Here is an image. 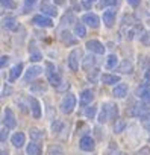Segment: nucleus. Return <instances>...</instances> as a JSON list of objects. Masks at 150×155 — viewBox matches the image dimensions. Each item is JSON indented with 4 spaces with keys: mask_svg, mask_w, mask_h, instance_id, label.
Segmentation results:
<instances>
[{
    "mask_svg": "<svg viewBox=\"0 0 150 155\" xmlns=\"http://www.w3.org/2000/svg\"><path fill=\"white\" fill-rule=\"evenodd\" d=\"M40 9H41L43 15H47V17H56V15H58L56 6L52 5V3H49V2H43L41 6H40Z\"/></svg>",
    "mask_w": 150,
    "mask_h": 155,
    "instance_id": "9",
    "label": "nucleus"
},
{
    "mask_svg": "<svg viewBox=\"0 0 150 155\" xmlns=\"http://www.w3.org/2000/svg\"><path fill=\"white\" fill-rule=\"evenodd\" d=\"M46 73H47V81L53 85V87H61V76H59V73L56 71V67H55V64L53 62H50V61H46Z\"/></svg>",
    "mask_w": 150,
    "mask_h": 155,
    "instance_id": "2",
    "label": "nucleus"
},
{
    "mask_svg": "<svg viewBox=\"0 0 150 155\" xmlns=\"http://www.w3.org/2000/svg\"><path fill=\"white\" fill-rule=\"evenodd\" d=\"M29 105L32 108V116L34 119H40L41 117V104L35 99V97H30L29 99Z\"/></svg>",
    "mask_w": 150,
    "mask_h": 155,
    "instance_id": "20",
    "label": "nucleus"
},
{
    "mask_svg": "<svg viewBox=\"0 0 150 155\" xmlns=\"http://www.w3.org/2000/svg\"><path fill=\"white\" fill-rule=\"evenodd\" d=\"M79 147L84 150V152H93L96 149V141L91 135H84L79 141Z\"/></svg>",
    "mask_w": 150,
    "mask_h": 155,
    "instance_id": "6",
    "label": "nucleus"
},
{
    "mask_svg": "<svg viewBox=\"0 0 150 155\" xmlns=\"http://www.w3.org/2000/svg\"><path fill=\"white\" fill-rule=\"evenodd\" d=\"M61 41H62V43H70V44L76 43V40L71 38V34H70L68 31H64V32L61 34Z\"/></svg>",
    "mask_w": 150,
    "mask_h": 155,
    "instance_id": "27",
    "label": "nucleus"
},
{
    "mask_svg": "<svg viewBox=\"0 0 150 155\" xmlns=\"http://www.w3.org/2000/svg\"><path fill=\"white\" fill-rule=\"evenodd\" d=\"M29 135H30V140L32 141H40V140L44 138V132L41 129H37V128H32L30 132H29Z\"/></svg>",
    "mask_w": 150,
    "mask_h": 155,
    "instance_id": "23",
    "label": "nucleus"
},
{
    "mask_svg": "<svg viewBox=\"0 0 150 155\" xmlns=\"http://www.w3.org/2000/svg\"><path fill=\"white\" fill-rule=\"evenodd\" d=\"M112 94H114L115 97H118V99L124 97V96L127 94V85H126V84H117V85L114 87V90H112Z\"/></svg>",
    "mask_w": 150,
    "mask_h": 155,
    "instance_id": "21",
    "label": "nucleus"
},
{
    "mask_svg": "<svg viewBox=\"0 0 150 155\" xmlns=\"http://www.w3.org/2000/svg\"><path fill=\"white\" fill-rule=\"evenodd\" d=\"M8 62H9V56H8V55H3L2 59H0V67L5 68V67L8 65Z\"/></svg>",
    "mask_w": 150,
    "mask_h": 155,
    "instance_id": "39",
    "label": "nucleus"
},
{
    "mask_svg": "<svg viewBox=\"0 0 150 155\" xmlns=\"http://www.w3.org/2000/svg\"><path fill=\"white\" fill-rule=\"evenodd\" d=\"M117 62H118L117 55H109V56H108V61H106V67H108V68H114V67L117 65Z\"/></svg>",
    "mask_w": 150,
    "mask_h": 155,
    "instance_id": "29",
    "label": "nucleus"
},
{
    "mask_svg": "<svg viewBox=\"0 0 150 155\" xmlns=\"http://www.w3.org/2000/svg\"><path fill=\"white\" fill-rule=\"evenodd\" d=\"M61 129H62V123H61V122H58V120H55V122L52 123V131H53V134H55V132L58 134Z\"/></svg>",
    "mask_w": 150,
    "mask_h": 155,
    "instance_id": "37",
    "label": "nucleus"
},
{
    "mask_svg": "<svg viewBox=\"0 0 150 155\" xmlns=\"http://www.w3.org/2000/svg\"><path fill=\"white\" fill-rule=\"evenodd\" d=\"M41 59H43V55H41L38 50H32V52H30V61L38 62V61H41Z\"/></svg>",
    "mask_w": 150,
    "mask_h": 155,
    "instance_id": "33",
    "label": "nucleus"
},
{
    "mask_svg": "<svg viewBox=\"0 0 150 155\" xmlns=\"http://www.w3.org/2000/svg\"><path fill=\"white\" fill-rule=\"evenodd\" d=\"M11 143H12L14 147L20 149V147H23L24 143H26V135H24L23 132H15V134L11 137Z\"/></svg>",
    "mask_w": 150,
    "mask_h": 155,
    "instance_id": "15",
    "label": "nucleus"
},
{
    "mask_svg": "<svg viewBox=\"0 0 150 155\" xmlns=\"http://www.w3.org/2000/svg\"><path fill=\"white\" fill-rule=\"evenodd\" d=\"M91 5H93V0H82L84 9H91Z\"/></svg>",
    "mask_w": 150,
    "mask_h": 155,
    "instance_id": "40",
    "label": "nucleus"
},
{
    "mask_svg": "<svg viewBox=\"0 0 150 155\" xmlns=\"http://www.w3.org/2000/svg\"><path fill=\"white\" fill-rule=\"evenodd\" d=\"M118 3V0H102V2H100V8L103 9V8H109V6H115Z\"/></svg>",
    "mask_w": 150,
    "mask_h": 155,
    "instance_id": "31",
    "label": "nucleus"
},
{
    "mask_svg": "<svg viewBox=\"0 0 150 155\" xmlns=\"http://www.w3.org/2000/svg\"><path fill=\"white\" fill-rule=\"evenodd\" d=\"M93 2H94V0H93Z\"/></svg>",
    "mask_w": 150,
    "mask_h": 155,
    "instance_id": "45",
    "label": "nucleus"
},
{
    "mask_svg": "<svg viewBox=\"0 0 150 155\" xmlns=\"http://www.w3.org/2000/svg\"><path fill=\"white\" fill-rule=\"evenodd\" d=\"M2 155H9L8 152H5V150H2Z\"/></svg>",
    "mask_w": 150,
    "mask_h": 155,
    "instance_id": "44",
    "label": "nucleus"
},
{
    "mask_svg": "<svg viewBox=\"0 0 150 155\" xmlns=\"http://www.w3.org/2000/svg\"><path fill=\"white\" fill-rule=\"evenodd\" d=\"M8 128H3L2 131H0V141L2 143H5L6 141V138H8V131H6Z\"/></svg>",
    "mask_w": 150,
    "mask_h": 155,
    "instance_id": "38",
    "label": "nucleus"
},
{
    "mask_svg": "<svg viewBox=\"0 0 150 155\" xmlns=\"http://www.w3.org/2000/svg\"><path fill=\"white\" fill-rule=\"evenodd\" d=\"M144 79L148 82L150 81V64L147 65V68H145V73H144Z\"/></svg>",
    "mask_w": 150,
    "mask_h": 155,
    "instance_id": "41",
    "label": "nucleus"
},
{
    "mask_svg": "<svg viewBox=\"0 0 150 155\" xmlns=\"http://www.w3.org/2000/svg\"><path fill=\"white\" fill-rule=\"evenodd\" d=\"M41 73H43V67H40V65H32V67H29L27 71H26V74H24V82H29L30 79L40 76Z\"/></svg>",
    "mask_w": 150,
    "mask_h": 155,
    "instance_id": "12",
    "label": "nucleus"
},
{
    "mask_svg": "<svg viewBox=\"0 0 150 155\" xmlns=\"http://www.w3.org/2000/svg\"><path fill=\"white\" fill-rule=\"evenodd\" d=\"M49 155H65V152H64V149H62L61 146L52 144V146L49 147Z\"/></svg>",
    "mask_w": 150,
    "mask_h": 155,
    "instance_id": "25",
    "label": "nucleus"
},
{
    "mask_svg": "<svg viewBox=\"0 0 150 155\" xmlns=\"http://www.w3.org/2000/svg\"><path fill=\"white\" fill-rule=\"evenodd\" d=\"M117 117H118V107L106 102L102 105V111H100L97 120H99V123H106L108 120H117Z\"/></svg>",
    "mask_w": 150,
    "mask_h": 155,
    "instance_id": "1",
    "label": "nucleus"
},
{
    "mask_svg": "<svg viewBox=\"0 0 150 155\" xmlns=\"http://www.w3.org/2000/svg\"><path fill=\"white\" fill-rule=\"evenodd\" d=\"M21 71H23V64H21V62L15 64V65L11 68V71H9V82L17 81L18 78L21 76Z\"/></svg>",
    "mask_w": 150,
    "mask_h": 155,
    "instance_id": "18",
    "label": "nucleus"
},
{
    "mask_svg": "<svg viewBox=\"0 0 150 155\" xmlns=\"http://www.w3.org/2000/svg\"><path fill=\"white\" fill-rule=\"evenodd\" d=\"M87 49L91 53H97V55H103L105 53V46L99 40H90V41H87Z\"/></svg>",
    "mask_w": 150,
    "mask_h": 155,
    "instance_id": "8",
    "label": "nucleus"
},
{
    "mask_svg": "<svg viewBox=\"0 0 150 155\" xmlns=\"http://www.w3.org/2000/svg\"><path fill=\"white\" fill-rule=\"evenodd\" d=\"M3 125L8 128V129H12L17 126V120H15V114L11 108H5L3 111Z\"/></svg>",
    "mask_w": 150,
    "mask_h": 155,
    "instance_id": "5",
    "label": "nucleus"
},
{
    "mask_svg": "<svg viewBox=\"0 0 150 155\" xmlns=\"http://www.w3.org/2000/svg\"><path fill=\"white\" fill-rule=\"evenodd\" d=\"M2 2V6L6 8V9H14L15 8V3L12 2V0H0Z\"/></svg>",
    "mask_w": 150,
    "mask_h": 155,
    "instance_id": "35",
    "label": "nucleus"
},
{
    "mask_svg": "<svg viewBox=\"0 0 150 155\" xmlns=\"http://www.w3.org/2000/svg\"><path fill=\"white\" fill-rule=\"evenodd\" d=\"M37 3V0H24V6H23V12H29V9Z\"/></svg>",
    "mask_w": 150,
    "mask_h": 155,
    "instance_id": "34",
    "label": "nucleus"
},
{
    "mask_svg": "<svg viewBox=\"0 0 150 155\" xmlns=\"http://www.w3.org/2000/svg\"><path fill=\"white\" fill-rule=\"evenodd\" d=\"M115 17H117V12L115 9H108L103 12V23L106 28H112L114 23H115Z\"/></svg>",
    "mask_w": 150,
    "mask_h": 155,
    "instance_id": "13",
    "label": "nucleus"
},
{
    "mask_svg": "<svg viewBox=\"0 0 150 155\" xmlns=\"http://www.w3.org/2000/svg\"><path fill=\"white\" fill-rule=\"evenodd\" d=\"M82 21H84V25L90 26L91 29H97V28L100 26V18H99L96 14H93V12L85 14V15L82 17Z\"/></svg>",
    "mask_w": 150,
    "mask_h": 155,
    "instance_id": "7",
    "label": "nucleus"
},
{
    "mask_svg": "<svg viewBox=\"0 0 150 155\" xmlns=\"http://www.w3.org/2000/svg\"><path fill=\"white\" fill-rule=\"evenodd\" d=\"M94 62H96V58L93 56V55H88V56H85L84 58V70H90V65L93 67L94 65Z\"/></svg>",
    "mask_w": 150,
    "mask_h": 155,
    "instance_id": "26",
    "label": "nucleus"
},
{
    "mask_svg": "<svg viewBox=\"0 0 150 155\" xmlns=\"http://www.w3.org/2000/svg\"><path fill=\"white\" fill-rule=\"evenodd\" d=\"M118 71H121V73H130V71H132V64H130L127 59L123 61V64H121V67H120Z\"/></svg>",
    "mask_w": 150,
    "mask_h": 155,
    "instance_id": "30",
    "label": "nucleus"
},
{
    "mask_svg": "<svg viewBox=\"0 0 150 155\" xmlns=\"http://www.w3.org/2000/svg\"><path fill=\"white\" fill-rule=\"evenodd\" d=\"M100 81L106 85H115L117 82H120V76L118 74H109V73H103L100 76Z\"/></svg>",
    "mask_w": 150,
    "mask_h": 155,
    "instance_id": "17",
    "label": "nucleus"
},
{
    "mask_svg": "<svg viewBox=\"0 0 150 155\" xmlns=\"http://www.w3.org/2000/svg\"><path fill=\"white\" fill-rule=\"evenodd\" d=\"M46 90H47V87H46L43 82H37L35 85L30 87V91H32V93H44Z\"/></svg>",
    "mask_w": 150,
    "mask_h": 155,
    "instance_id": "28",
    "label": "nucleus"
},
{
    "mask_svg": "<svg viewBox=\"0 0 150 155\" xmlns=\"http://www.w3.org/2000/svg\"><path fill=\"white\" fill-rule=\"evenodd\" d=\"M6 93H11V88H9V87H5V88H3V94H2V96H3V97L8 96Z\"/></svg>",
    "mask_w": 150,
    "mask_h": 155,
    "instance_id": "43",
    "label": "nucleus"
},
{
    "mask_svg": "<svg viewBox=\"0 0 150 155\" xmlns=\"http://www.w3.org/2000/svg\"><path fill=\"white\" fill-rule=\"evenodd\" d=\"M126 2H127V3L130 5V6H133V8L139 5V0H126Z\"/></svg>",
    "mask_w": 150,
    "mask_h": 155,
    "instance_id": "42",
    "label": "nucleus"
},
{
    "mask_svg": "<svg viewBox=\"0 0 150 155\" xmlns=\"http://www.w3.org/2000/svg\"><path fill=\"white\" fill-rule=\"evenodd\" d=\"M147 114H148V107H147L145 104H136V105L132 108V116H133V117L142 119V117L147 116Z\"/></svg>",
    "mask_w": 150,
    "mask_h": 155,
    "instance_id": "14",
    "label": "nucleus"
},
{
    "mask_svg": "<svg viewBox=\"0 0 150 155\" xmlns=\"http://www.w3.org/2000/svg\"><path fill=\"white\" fill-rule=\"evenodd\" d=\"M141 122H142V125H144V128L150 132V113L147 114V116H144L142 119H141Z\"/></svg>",
    "mask_w": 150,
    "mask_h": 155,
    "instance_id": "36",
    "label": "nucleus"
},
{
    "mask_svg": "<svg viewBox=\"0 0 150 155\" xmlns=\"http://www.w3.org/2000/svg\"><path fill=\"white\" fill-rule=\"evenodd\" d=\"M34 23L37 26H41V28H52L53 26V20L50 17H47V15H43V14L35 15L34 17Z\"/></svg>",
    "mask_w": 150,
    "mask_h": 155,
    "instance_id": "11",
    "label": "nucleus"
},
{
    "mask_svg": "<svg viewBox=\"0 0 150 155\" xmlns=\"http://www.w3.org/2000/svg\"><path fill=\"white\" fill-rule=\"evenodd\" d=\"M96 111H97V108H96L94 105H93V107H88V108L85 110V117H87V119H94Z\"/></svg>",
    "mask_w": 150,
    "mask_h": 155,
    "instance_id": "32",
    "label": "nucleus"
},
{
    "mask_svg": "<svg viewBox=\"0 0 150 155\" xmlns=\"http://www.w3.org/2000/svg\"><path fill=\"white\" fill-rule=\"evenodd\" d=\"M26 153L27 155H41V147L37 143H29L26 146Z\"/></svg>",
    "mask_w": 150,
    "mask_h": 155,
    "instance_id": "22",
    "label": "nucleus"
},
{
    "mask_svg": "<svg viewBox=\"0 0 150 155\" xmlns=\"http://www.w3.org/2000/svg\"><path fill=\"white\" fill-rule=\"evenodd\" d=\"M79 56H81V49H73L70 52L67 64H68V68L71 71H78V68H79Z\"/></svg>",
    "mask_w": 150,
    "mask_h": 155,
    "instance_id": "4",
    "label": "nucleus"
},
{
    "mask_svg": "<svg viewBox=\"0 0 150 155\" xmlns=\"http://www.w3.org/2000/svg\"><path fill=\"white\" fill-rule=\"evenodd\" d=\"M76 108V96L74 94H67L62 102H61V111L64 114H71Z\"/></svg>",
    "mask_w": 150,
    "mask_h": 155,
    "instance_id": "3",
    "label": "nucleus"
},
{
    "mask_svg": "<svg viewBox=\"0 0 150 155\" xmlns=\"http://www.w3.org/2000/svg\"><path fill=\"white\" fill-rule=\"evenodd\" d=\"M93 99H94V93H93L91 90H84V91L81 93L79 105H81V107H87V105H90V104L93 102Z\"/></svg>",
    "mask_w": 150,
    "mask_h": 155,
    "instance_id": "16",
    "label": "nucleus"
},
{
    "mask_svg": "<svg viewBox=\"0 0 150 155\" xmlns=\"http://www.w3.org/2000/svg\"><path fill=\"white\" fill-rule=\"evenodd\" d=\"M136 96L142 101V104H145L147 107H150V88H148L147 85L138 87V90H136Z\"/></svg>",
    "mask_w": 150,
    "mask_h": 155,
    "instance_id": "10",
    "label": "nucleus"
},
{
    "mask_svg": "<svg viewBox=\"0 0 150 155\" xmlns=\"http://www.w3.org/2000/svg\"><path fill=\"white\" fill-rule=\"evenodd\" d=\"M3 28H6V29H9V31H17L20 26H18L15 17L6 15V17H3Z\"/></svg>",
    "mask_w": 150,
    "mask_h": 155,
    "instance_id": "19",
    "label": "nucleus"
},
{
    "mask_svg": "<svg viewBox=\"0 0 150 155\" xmlns=\"http://www.w3.org/2000/svg\"><path fill=\"white\" fill-rule=\"evenodd\" d=\"M74 35L79 38H84L87 35V29H85L84 23H76V26H74Z\"/></svg>",
    "mask_w": 150,
    "mask_h": 155,
    "instance_id": "24",
    "label": "nucleus"
}]
</instances>
